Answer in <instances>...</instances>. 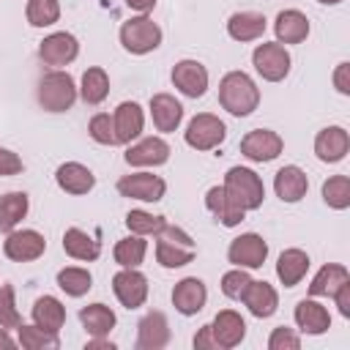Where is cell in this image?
<instances>
[{
    "label": "cell",
    "mask_w": 350,
    "mask_h": 350,
    "mask_svg": "<svg viewBox=\"0 0 350 350\" xmlns=\"http://www.w3.org/2000/svg\"><path fill=\"white\" fill-rule=\"evenodd\" d=\"M219 104L235 118H246L260 104V88L246 71H227L219 82Z\"/></svg>",
    "instance_id": "cell-1"
},
{
    "label": "cell",
    "mask_w": 350,
    "mask_h": 350,
    "mask_svg": "<svg viewBox=\"0 0 350 350\" xmlns=\"http://www.w3.org/2000/svg\"><path fill=\"white\" fill-rule=\"evenodd\" d=\"M197 243L194 238L175 224H164V230L156 235V262L161 268H183L194 260Z\"/></svg>",
    "instance_id": "cell-2"
},
{
    "label": "cell",
    "mask_w": 350,
    "mask_h": 350,
    "mask_svg": "<svg viewBox=\"0 0 350 350\" xmlns=\"http://www.w3.org/2000/svg\"><path fill=\"white\" fill-rule=\"evenodd\" d=\"M77 82L68 71H49L38 79V88H36V98L41 104V109L46 112H68L77 101Z\"/></svg>",
    "instance_id": "cell-3"
},
{
    "label": "cell",
    "mask_w": 350,
    "mask_h": 350,
    "mask_svg": "<svg viewBox=\"0 0 350 350\" xmlns=\"http://www.w3.org/2000/svg\"><path fill=\"white\" fill-rule=\"evenodd\" d=\"M161 38H164L161 27L148 14H137L120 25V44L131 55H148V52L159 49Z\"/></svg>",
    "instance_id": "cell-4"
},
{
    "label": "cell",
    "mask_w": 350,
    "mask_h": 350,
    "mask_svg": "<svg viewBox=\"0 0 350 350\" xmlns=\"http://www.w3.org/2000/svg\"><path fill=\"white\" fill-rule=\"evenodd\" d=\"M241 205L243 211H257L265 200V186H262V178L249 170V167H230L227 175H224V183H221Z\"/></svg>",
    "instance_id": "cell-5"
},
{
    "label": "cell",
    "mask_w": 350,
    "mask_h": 350,
    "mask_svg": "<svg viewBox=\"0 0 350 350\" xmlns=\"http://www.w3.org/2000/svg\"><path fill=\"white\" fill-rule=\"evenodd\" d=\"M252 66H254V71L265 82H282L290 74L293 57H290V52H287L284 44H279V41H262L252 52Z\"/></svg>",
    "instance_id": "cell-6"
},
{
    "label": "cell",
    "mask_w": 350,
    "mask_h": 350,
    "mask_svg": "<svg viewBox=\"0 0 350 350\" xmlns=\"http://www.w3.org/2000/svg\"><path fill=\"white\" fill-rule=\"evenodd\" d=\"M224 137H227V126H224V120H221L219 115H213V112H200V115H194V118L189 120L186 131H183L186 145L194 148V150H213V148H219V145L224 142Z\"/></svg>",
    "instance_id": "cell-7"
},
{
    "label": "cell",
    "mask_w": 350,
    "mask_h": 350,
    "mask_svg": "<svg viewBox=\"0 0 350 350\" xmlns=\"http://www.w3.org/2000/svg\"><path fill=\"white\" fill-rule=\"evenodd\" d=\"M227 260H230L235 268H246V271L262 268V262L268 260V243H265V238L257 235V232H241L238 238L230 241Z\"/></svg>",
    "instance_id": "cell-8"
},
{
    "label": "cell",
    "mask_w": 350,
    "mask_h": 350,
    "mask_svg": "<svg viewBox=\"0 0 350 350\" xmlns=\"http://www.w3.org/2000/svg\"><path fill=\"white\" fill-rule=\"evenodd\" d=\"M77 55H79V41L68 30H55V33L44 36V41L38 44L41 63L44 66H52V68H60V66L74 63Z\"/></svg>",
    "instance_id": "cell-9"
},
{
    "label": "cell",
    "mask_w": 350,
    "mask_h": 350,
    "mask_svg": "<svg viewBox=\"0 0 350 350\" xmlns=\"http://www.w3.org/2000/svg\"><path fill=\"white\" fill-rule=\"evenodd\" d=\"M118 191L120 197H129V200H139V202H159L164 200L167 194V183L164 178L153 175V172H131V175H123L118 180Z\"/></svg>",
    "instance_id": "cell-10"
},
{
    "label": "cell",
    "mask_w": 350,
    "mask_h": 350,
    "mask_svg": "<svg viewBox=\"0 0 350 350\" xmlns=\"http://www.w3.org/2000/svg\"><path fill=\"white\" fill-rule=\"evenodd\" d=\"M46 252V241L38 230H11L3 241V254L11 262H33Z\"/></svg>",
    "instance_id": "cell-11"
},
{
    "label": "cell",
    "mask_w": 350,
    "mask_h": 350,
    "mask_svg": "<svg viewBox=\"0 0 350 350\" xmlns=\"http://www.w3.org/2000/svg\"><path fill=\"white\" fill-rule=\"evenodd\" d=\"M170 79H172V85H175L186 98H200V96H205L208 82H211L208 68H205L200 60H191V57L178 60V63L172 66Z\"/></svg>",
    "instance_id": "cell-12"
},
{
    "label": "cell",
    "mask_w": 350,
    "mask_h": 350,
    "mask_svg": "<svg viewBox=\"0 0 350 350\" xmlns=\"http://www.w3.org/2000/svg\"><path fill=\"white\" fill-rule=\"evenodd\" d=\"M112 293L126 309H139L148 301V276L137 268H120L112 276Z\"/></svg>",
    "instance_id": "cell-13"
},
{
    "label": "cell",
    "mask_w": 350,
    "mask_h": 350,
    "mask_svg": "<svg viewBox=\"0 0 350 350\" xmlns=\"http://www.w3.org/2000/svg\"><path fill=\"white\" fill-rule=\"evenodd\" d=\"M284 150V139L271 131V129H252L243 139H241V153L254 161V164H265V161H273L279 153Z\"/></svg>",
    "instance_id": "cell-14"
},
{
    "label": "cell",
    "mask_w": 350,
    "mask_h": 350,
    "mask_svg": "<svg viewBox=\"0 0 350 350\" xmlns=\"http://www.w3.org/2000/svg\"><path fill=\"white\" fill-rule=\"evenodd\" d=\"M170 145L161 137H142L134 145L126 148V164L129 167H161L170 161Z\"/></svg>",
    "instance_id": "cell-15"
},
{
    "label": "cell",
    "mask_w": 350,
    "mask_h": 350,
    "mask_svg": "<svg viewBox=\"0 0 350 350\" xmlns=\"http://www.w3.org/2000/svg\"><path fill=\"white\" fill-rule=\"evenodd\" d=\"M170 342V323L167 314L150 309L137 323V350H161Z\"/></svg>",
    "instance_id": "cell-16"
},
{
    "label": "cell",
    "mask_w": 350,
    "mask_h": 350,
    "mask_svg": "<svg viewBox=\"0 0 350 350\" xmlns=\"http://www.w3.org/2000/svg\"><path fill=\"white\" fill-rule=\"evenodd\" d=\"M205 208H208V211L216 216V221L224 224V227H238V224L243 221V216H246L243 205H241L224 186H211V189L205 191Z\"/></svg>",
    "instance_id": "cell-17"
},
{
    "label": "cell",
    "mask_w": 350,
    "mask_h": 350,
    "mask_svg": "<svg viewBox=\"0 0 350 350\" xmlns=\"http://www.w3.org/2000/svg\"><path fill=\"white\" fill-rule=\"evenodd\" d=\"M112 123H115L118 145H131L145 129V112L137 101H120L112 112Z\"/></svg>",
    "instance_id": "cell-18"
},
{
    "label": "cell",
    "mask_w": 350,
    "mask_h": 350,
    "mask_svg": "<svg viewBox=\"0 0 350 350\" xmlns=\"http://www.w3.org/2000/svg\"><path fill=\"white\" fill-rule=\"evenodd\" d=\"M205 301H208V287H205V282L197 279V276H186V279H180V282L172 287V306H175V312H180L183 317H191V314L202 312Z\"/></svg>",
    "instance_id": "cell-19"
},
{
    "label": "cell",
    "mask_w": 350,
    "mask_h": 350,
    "mask_svg": "<svg viewBox=\"0 0 350 350\" xmlns=\"http://www.w3.org/2000/svg\"><path fill=\"white\" fill-rule=\"evenodd\" d=\"M350 150V134L342 126H325L314 137V156L323 164H336Z\"/></svg>",
    "instance_id": "cell-20"
},
{
    "label": "cell",
    "mask_w": 350,
    "mask_h": 350,
    "mask_svg": "<svg viewBox=\"0 0 350 350\" xmlns=\"http://www.w3.org/2000/svg\"><path fill=\"white\" fill-rule=\"evenodd\" d=\"M55 183H57L66 194L82 197V194L93 191L96 175H93L90 167H85V164H79V161H63V164L55 170Z\"/></svg>",
    "instance_id": "cell-21"
},
{
    "label": "cell",
    "mask_w": 350,
    "mask_h": 350,
    "mask_svg": "<svg viewBox=\"0 0 350 350\" xmlns=\"http://www.w3.org/2000/svg\"><path fill=\"white\" fill-rule=\"evenodd\" d=\"M211 331H213V339H216L219 350H230V347H238L243 342V336H246V320L235 309H221L213 317Z\"/></svg>",
    "instance_id": "cell-22"
},
{
    "label": "cell",
    "mask_w": 350,
    "mask_h": 350,
    "mask_svg": "<svg viewBox=\"0 0 350 350\" xmlns=\"http://www.w3.org/2000/svg\"><path fill=\"white\" fill-rule=\"evenodd\" d=\"M273 191L282 202H301L309 191V178L298 164H284L273 175Z\"/></svg>",
    "instance_id": "cell-23"
},
{
    "label": "cell",
    "mask_w": 350,
    "mask_h": 350,
    "mask_svg": "<svg viewBox=\"0 0 350 350\" xmlns=\"http://www.w3.org/2000/svg\"><path fill=\"white\" fill-rule=\"evenodd\" d=\"M241 301H243V306H246L254 317H260V320L271 317V314L279 309V293H276V287L268 284L265 279H252Z\"/></svg>",
    "instance_id": "cell-24"
},
{
    "label": "cell",
    "mask_w": 350,
    "mask_h": 350,
    "mask_svg": "<svg viewBox=\"0 0 350 350\" xmlns=\"http://www.w3.org/2000/svg\"><path fill=\"white\" fill-rule=\"evenodd\" d=\"M293 320H295V325H298L304 334H309V336H320V334H325V331L331 328V314H328V309H325L320 301H314V298H301V301L295 304Z\"/></svg>",
    "instance_id": "cell-25"
},
{
    "label": "cell",
    "mask_w": 350,
    "mask_h": 350,
    "mask_svg": "<svg viewBox=\"0 0 350 350\" xmlns=\"http://www.w3.org/2000/svg\"><path fill=\"white\" fill-rule=\"evenodd\" d=\"M309 16L298 8H284L273 19V33L279 44H301L309 36Z\"/></svg>",
    "instance_id": "cell-26"
},
{
    "label": "cell",
    "mask_w": 350,
    "mask_h": 350,
    "mask_svg": "<svg viewBox=\"0 0 350 350\" xmlns=\"http://www.w3.org/2000/svg\"><path fill=\"white\" fill-rule=\"evenodd\" d=\"M150 118H153L156 131L170 134L183 120V104L170 93H156V96H150Z\"/></svg>",
    "instance_id": "cell-27"
},
{
    "label": "cell",
    "mask_w": 350,
    "mask_h": 350,
    "mask_svg": "<svg viewBox=\"0 0 350 350\" xmlns=\"http://www.w3.org/2000/svg\"><path fill=\"white\" fill-rule=\"evenodd\" d=\"M265 27H268V19L260 11H235L227 19V36L232 41H241V44L262 38Z\"/></svg>",
    "instance_id": "cell-28"
},
{
    "label": "cell",
    "mask_w": 350,
    "mask_h": 350,
    "mask_svg": "<svg viewBox=\"0 0 350 350\" xmlns=\"http://www.w3.org/2000/svg\"><path fill=\"white\" fill-rule=\"evenodd\" d=\"M63 252H66L71 260L93 262V260H98V254H101V243H98L90 232H85V230L68 227V230L63 232Z\"/></svg>",
    "instance_id": "cell-29"
},
{
    "label": "cell",
    "mask_w": 350,
    "mask_h": 350,
    "mask_svg": "<svg viewBox=\"0 0 350 350\" xmlns=\"http://www.w3.org/2000/svg\"><path fill=\"white\" fill-rule=\"evenodd\" d=\"M306 271H309V254L304 249H295V246L293 249H284L279 254V260H276V276H279V282L284 287L301 284V279L306 276Z\"/></svg>",
    "instance_id": "cell-30"
},
{
    "label": "cell",
    "mask_w": 350,
    "mask_h": 350,
    "mask_svg": "<svg viewBox=\"0 0 350 350\" xmlns=\"http://www.w3.org/2000/svg\"><path fill=\"white\" fill-rule=\"evenodd\" d=\"M30 314H33V323H36L38 328L49 331V334H60V328H63V323H66V306H63V301L55 298V295H41V298H36Z\"/></svg>",
    "instance_id": "cell-31"
},
{
    "label": "cell",
    "mask_w": 350,
    "mask_h": 350,
    "mask_svg": "<svg viewBox=\"0 0 350 350\" xmlns=\"http://www.w3.org/2000/svg\"><path fill=\"white\" fill-rule=\"evenodd\" d=\"M350 279V271L339 262H325L309 282V295L312 298H334V293L339 290L342 282Z\"/></svg>",
    "instance_id": "cell-32"
},
{
    "label": "cell",
    "mask_w": 350,
    "mask_h": 350,
    "mask_svg": "<svg viewBox=\"0 0 350 350\" xmlns=\"http://www.w3.org/2000/svg\"><path fill=\"white\" fill-rule=\"evenodd\" d=\"M79 323L90 336H109V331L115 328L118 317L107 304L96 301V304H88V306L79 309Z\"/></svg>",
    "instance_id": "cell-33"
},
{
    "label": "cell",
    "mask_w": 350,
    "mask_h": 350,
    "mask_svg": "<svg viewBox=\"0 0 350 350\" xmlns=\"http://www.w3.org/2000/svg\"><path fill=\"white\" fill-rule=\"evenodd\" d=\"M30 200L25 191H5L0 194V232L16 230V224L27 216Z\"/></svg>",
    "instance_id": "cell-34"
},
{
    "label": "cell",
    "mask_w": 350,
    "mask_h": 350,
    "mask_svg": "<svg viewBox=\"0 0 350 350\" xmlns=\"http://www.w3.org/2000/svg\"><path fill=\"white\" fill-rule=\"evenodd\" d=\"M77 90H79V96H82L85 104L96 107V104H101L109 96V74L101 66H90V68H85L82 82H79Z\"/></svg>",
    "instance_id": "cell-35"
},
{
    "label": "cell",
    "mask_w": 350,
    "mask_h": 350,
    "mask_svg": "<svg viewBox=\"0 0 350 350\" xmlns=\"http://www.w3.org/2000/svg\"><path fill=\"white\" fill-rule=\"evenodd\" d=\"M145 254H148V241L142 235H134V232L129 238H120L112 249V257L120 268H139Z\"/></svg>",
    "instance_id": "cell-36"
},
{
    "label": "cell",
    "mask_w": 350,
    "mask_h": 350,
    "mask_svg": "<svg viewBox=\"0 0 350 350\" xmlns=\"http://www.w3.org/2000/svg\"><path fill=\"white\" fill-rule=\"evenodd\" d=\"M16 345L25 347V350H57L60 347V336L38 328L36 323L33 325L19 323L16 325Z\"/></svg>",
    "instance_id": "cell-37"
},
{
    "label": "cell",
    "mask_w": 350,
    "mask_h": 350,
    "mask_svg": "<svg viewBox=\"0 0 350 350\" xmlns=\"http://www.w3.org/2000/svg\"><path fill=\"white\" fill-rule=\"evenodd\" d=\"M57 287L71 295V298H82L90 287H93V276L88 268H79V265H68V268H60L57 271Z\"/></svg>",
    "instance_id": "cell-38"
},
{
    "label": "cell",
    "mask_w": 350,
    "mask_h": 350,
    "mask_svg": "<svg viewBox=\"0 0 350 350\" xmlns=\"http://www.w3.org/2000/svg\"><path fill=\"white\" fill-rule=\"evenodd\" d=\"M25 16L30 27H52L60 19V0H27Z\"/></svg>",
    "instance_id": "cell-39"
},
{
    "label": "cell",
    "mask_w": 350,
    "mask_h": 350,
    "mask_svg": "<svg viewBox=\"0 0 350 350\" xmlns=\"http://www.w3.org/2000/svg\"><path fill=\"white\" fill-rule=\"evenodd\" d=\"M164 224H167V219H164V216H156V213L142 211V208H137V211H129V213H126V227H129V232L142 235V238H148V235H153V238H156V235L164 230Z\"/></svg>",
    "instance_id": "cell-40"
},
{
    "label": "cell",
    "mask_w": 350,
    "mask_h": 350,
    "mask_svg": "<svg viewBox=\"0 0 350 350\" xmlns=\"http://www.w3.org/2000/svg\"><path fill=\"white\" fill-rule=\"evenodd\" d=\"M323 202L334 211L350 208V178L347 175H331L323 183Z\"/></svg>",
    "instance_id": "cell-41"
},
{
    "label": "cell",
    "mask_w": 350,
    "mask_h": 350,
    "mask_svg": "<svg viewBox=\"0 0 350 350\" xmlns=\"http://www.w3.org/2000/svg\"><path fill=\"white\" fill-rule=\"evenodd\" d=\"M88 134L93 137V142L98 145H118V137H115V123H112V115L109 112H96L88 123Z\"/></svg>",
    "instance_id": "cell-42"
},
{
    "label": "cell",
    "mask_w": 350,
    "mask_h": 350,
    "mask_svg": "<svg viewBox=\"0 0 350 350\" xmlns=\"http://www.w3.org/2000/svg\"><path fill=\"white\" fill-rule=\"evenodd\" d=\"M249 282H252L249 271L232 265V271H227V273L221 276V293H224L230 301H241L243 293H246V287H249Z\"/></svg>",
    "instance_id": "cell-43"
},
{
    "label": "cell",
    "mask_w": 350,
    "mask_h": 350,
    "mask_svg": "<svg viewBox=\"0 0 350 350\" xmlns=\"http://www.w3.org/2000/svg\"><path fill=\"white\" fill-rule=\"evenodd\" d=\"M19 323H22V317L16 309V295H14V287L5 282V284H0V325L16 328Z\"/></svg>",
    "instance_id": "cell-44"
},
{
    "label": "cell",
    "mask_w": 350,
    "mask_h": 350,
    "mask_svg": "<svg viewBox=\"0 0 350 350\" xmlns=\"http://www.w3.org/2000/svg\"><path fill=\"white\" fill-rule=\"evenodd\" d=\"M298 347H301V336L287 325H276L268 336V350H298Z\"/></svg>",
    "instance_id": "cell-45"
},
{
    "label": "cell",
    "mask_w": 350,
    "mask_h": 350,
    "mask_svg": "<svg viewBox=\"0 0 350 350\" xmlns=\"http://www.w3.org/2000/svg\"><path fill=\"white\" fill-rule=\"evenodd\" d=\"M25 170L22 159L11 150V148H3L0 145V178H8V175H19Z\"/></svg>",
    "instance_id": "cell-46"
},
{
    "label": "cell",
    "mask_w": 350,
    "mask_h": 350,
    "mask_svg": "<svg viewBox=\"0 0 350 350\" xmlns=\"http://www.w3.org/2000/svg\"><path fill=\"white\" fill-rule=\"evenodd\" d=\"M334 88L342 93V96H350V63L342 60L336 68H334Z\"/></svg>",
    "instance_id": "cell-47"
},
{
    "label": "cell",
    "mask_w": 350,
    "mask_h": 350,
    "mask_svg": "<svg viewBox=\"0 0 350 350\" xmlns=\"http://www.w3.org/2000/svg\"><path fill=\"white\" fill-rule=\"evenodd\" d=\"M334 304H336L342 317H350V279L339 284V290L334 293Z\"/></svg>",
    "instance_id": "cell-48"
},
{
    "label": "cell",
    "mask_w": 350,
    "mask_h": 350,
    "mask_svg": "<svg viewBox=\"0 0 350 350\" xmlns=\"http://www.w3.org/2000/svg\"><path fill=\"white\" fill-rule=\"evenodd\" d=\"M194 347H197V350H219V345H216V339H213V331H211V323L202 325V328L194 334Z\"/></svg>",
    "instance_id": "cell-49"
},
{
    "label": "cell",
    "mask_w": 350,
    "mask_h": 350,
    "mask_svg": "<svg viewBox=\"0 0 350 350\" xmlns=\"http://www.w3.org/2000/svg\"><path fill=\"white\" fill-rule=\"evenodd\" d=\"M85 350H115V342H109V336H90Z\"/></svg>",
    "instance_id": "cell-50"
},
{
    "label": "cell",
    "mask_w": 350,
    "mask_h": 350,
    "mask_svg": "<svg viewBox=\"0 0 350 350\" xmlns=\"http://www.w3.org/2000/svg\"><path fill=\"white\" fill-rule=\"evenodd\" d=\"M126 5L137 14H150L156 8V0H126Z\"/></svg>",
    "instance_id": "cell-51"
},
{
    "label": "cell",
    "mask_w": 350,
    "mask_h": 350,
    "mask_svg": "<svg viewBox=\"0 0 350 350\" xmlns=\"http://www.w3.org/2000/svg\"><path fill=\"white\" fill-rule=\"evenodd\" d=\"M0 347H3V350H11V347H16V339H11L8 328H3V325H0Z\"/></svg>",
    "instance_id": "cell-52"
},
{
    "label": "cell",
    "mask_w": 350,
    "mask_h": 350,
    "mask_svg": "<svg viewBox=\"0 0 350 350\" xmlns=\"http://www.w3.org/2000/svg\"><path fill=\"white\" fill-rule=\"evenodd\" d=\"M317 3H323V5H336V3H342V0H317Z\"/></svg>",
    "instance_id": "cell-53"
}]
</instances>
